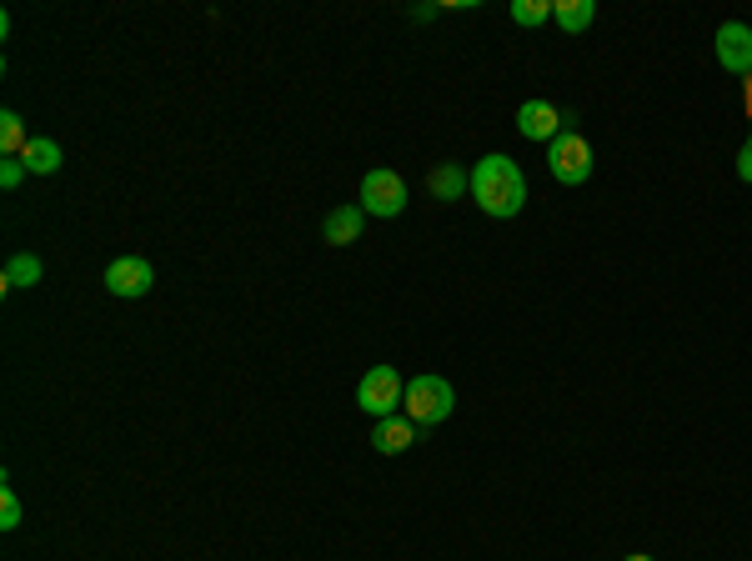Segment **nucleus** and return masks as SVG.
<instances>
[{
  "label": "nucleus",
  "instance_id": "14",
  "mask_svg": "<svg viewBox=\"0 0 752 561\" xmlns=\"http://www.w3.org/2000/svg\"><path fill=\"white\" fill-rule=\"evenodd\" d=\"M0 280H6V291H16V286H36V280H40V260L30 256V250H16V256L6 260V276H0Z\"/></svg>",
  "mask_w": 752,
  "mask_h": 561
},
{
  "label": "nucleus",
  "instance_id": "15",
  "mask_svg": "<svg viewBox=\"0 0 752 561\" xmlns=\"http://www.w3.org/2000/svg\"><path fill=\"white\" fill-rule=\"evenodd\" d=\"M26 146H30L26 120H20L16 110H0V150H6V156H20Z\"/></svg>",
  "mask_w": 752,
  "mask_h": 561
},
{
  "label": "nucleus",
  "instance_id": "11",
  "mask_svg": "<svg viewBox=\"0 0 752 561\" xmlns=\"http://www.w3.org/2000/svg\"><path fill=\"white\" fill-rule=\"evenodd\" d=\"M427 190L437 200H461L471 190V170H461L457 160H441V166L427 176Z\"/></svg>",
  "mask_w": 752,
  "mask_h": 561
},
{
  "label": "nucleus",
  "instance_id": "8",
  "mask_svg": "<svg viewBox=\"0 0 752 561\" xmlns=\"http://www.w3.org/2000/svg\"><path fill=\"white\" fill-rule=\"evenodd\" d=\"M561 126H567V116H561L551 100H521L517 130H521L527 140H541V146H551V140L561 136Z\"/></svg>",
  "mask_w": 752,
  "mask_h": 561
},
{
  "label": "nucleus",
  "instance_id": "10",
  "mask_svg": "<svg viewBox=\"0 0 752 561\" xmlns=\"http://www.w3.org/2000/svg\"><path fill=\"white\" fill-rule=\"evenodd\" d=\"M411 441H417V421H407V416H387L371 426V446H377L381 456H401Z\"/></svg>",
  "mask_w": 752,
  "mask_h": 561
},
{
  "label": "nucleus",
  "instance_id": "7",
  "mask_svg": "<svg viewBox=\"0 0 752 561\" xmlns=\"http://www.w3.org/2000/svg\"><path fill=\"white\" fill-rule=\"evenodd\" d=\"M712 50H717V66L727 70V76H752V26L727 20V26L717 30V40H712Z\"/></svg>",
  "mask_w": 752,
  "mask_h": 561
},
{
  "label": "nucleus",
  "instance_id": "4",
  "mask_svg": "<svg viewBox=\"0 0 752 561\" xmlns=\"http://www.w3.org/2000/svg\"><path fill=\"white\" fill-rule=\"evenodd\" d=\"M547 170L557 186H582V180H592V146L587 136H577V130H561L557 140L547 146Z\"/></svg>",
  "mask_w": 752,
  "mask_h": 561
},
{
  "label": "nucleus",
  "instance_id": "9",
  "mask_svg": "<svg viewBox=\"0 0 752 561\" xmlns=\"http://www.w3.org/2000/svg\"><path fill=\"white\" fill-rule=\"evenodd\" d=\"M361 226H367V210L346 200V206L326 210V220H321V236H326V246H351V240H361Z\"/></svg>",
  "mask_w": 752,
  "mask_h": 561
},
{
  "label": "nucleus",
  "instance_id": "5",
  "mask_svg": "<svg viewBox=\"0 0 752 561\" xmlns=\"http://www.w3.org/2000/svg\"><path fill=\"white\" fill-rule=\"evenodd\" d=\"M367 216H401L407 210V180L397 176V170H367V180H361V200H357Z\"/></svg>",
  "mask_w": 752,
  "mask_h": 561
},
{
  "label": "nucleus",
  "instance_id": "3",
  "mask_svg": "<svg viewBox=\"0 0 752 561\" xmlns=\"http://www.w3.org/2000/svg\"><path fill=\"white\" fill-rule=\"evenodd\" d=\"M401 401H407V381H401V371H397V366H371L367 376H361V386H357V406L367 411V416H377V421L397 416Z\"/></svg>",
  "mask_w": 752,
  "mask_h": 561
},
{
  "label": "nucleus",
  "instance_id": "19",
  "mask_svg": "<svg viewBox=\"0 0 752 561\" xmlns=\"http://www.w3.org/2000/svg\"><path fill=\"white\" fill-rule=\"evenodd\" d=\"M738 176H742V180H748V186H752V136H748V146L738 150Z\"/></svg>",
  "mask_w": 752,
  "mask_h": 561
},
{
  "label": "nucleus",
  "instance_id": "13",
  "mask_svg": "<svg viewBox=\"0 0 752 561\" xmlns=\"http://www.w3.org/2000/svg\"><path fill=\"white\" fill-rule=\"evenodd\" d=\"M20 160H26L30 176H56L60 170V146L50 136H30V146L20 150Z\"/></svg>",
  "mask_w": 752,
  "mask_h": 561
},
{
  "label": "nucleus",
  "instance_id": "20",
  "mask_svg": "<svg viewBox=\"0 0 752 561\" xmlns=\"http://www.w3.org/2000/svg\"><path fill=\"white\" fill-rule=\"evenodd\" d=\"M622 561H652V557H642V551H632V557H622Z\"/></svg>",
  "mask_w": 752,
  "mask_h": 561
},
{
  "label": "nucleus",
  "instance_id": "1",
  "mask_svg": "<svg viewBox=\"0 0 752 561\" xmlns=\"http://www.w3.org/2000/svg\"><path fill=\"white\" fill-rule=\"evenodd\" d=\"M471 200H477L491 220L521 216V206H527V176H521V166L511 156H501V150L481 156L477 166H471Z\"/></svg>",
  "mask_w": 752,
  "mask_h": 561
},
{
  "label": "nucleus",
  "instance_id": "17",
  "mask_svg": "<svg viewBox=\"0 0 752 561\" xmlns=\"http://www.w3.org/2000/svg\"><path fill=\"white\" fill-rule=\"evenodd\" d=\"M20 526V496H16V486H0V531H16Z\"/></svg>",
  "mask_w": 752,
  "mask_h": 561
},
{
  "label": "nucleus",
  "instance_id": "18",
  "mask_svg": "<svg viewBox=\"0 0 752 561\" xmlns=\"http://www.w3.org/2000/svg\"><path fill=\"white\" fill-rule=\"evenodd\" d=\"M26 176H30V170H26V160H20V156H6V166H0V186H6V190H16Z\"/></svg>",
  "mask_w": 752,
  "mask_h": 561
},
{
  "label": "nucleus",
  "instance_id": "6",
  "mask_svg": "<svg viewBox=\"0 0 752 561\" xmlns=\"http://www.w3.org/2000/svg\"><path fill=\"white\" fill-rule=\"evenodd\" d=\"M150 286H156V270H150L146 256H116L106 266V291L120 301H140L150 296Z\"/></svg>",
  "mask_w": 752,
  "mask_h": 561
},
{
  "label": "nucleus",
  "instance_id": "12",
  "mask_svg": "<svg viewBox=\"0 0 752 561\" xmlns=\"http://www.w3.org/2000/svg\"><path fill=\"white\" fill-rule=\"evenodd\" d=\"M551 20H557L567 36H577V30H587L592 20H597V0H551Z\"/></svg>",
  "mask_w": 752,
  "mask_h": 561
},
{
  "label": "nucleus",
  "instance_id": "2",
  "mask_svg": "<svg viewBox=\"0 0 752 561\" xmlns=\"http://www.w3.org/2000/svg\"><path fill=\"white\" fill-rule=\"evenodd\" d=\"M401 411H407V421H417V426H441V421L457 411V391H451L447 376L421 371V376L407 381V401H401Z\"/></svg>",
  "mask_w": 752,
  "mask_h": 561
},
{
  "label": "nucleus",
  "instance_id": "16",
  "mask_svg": "<svg viewBox=\"0 0 752 561\" xmlns=\"http://www.w3.org/2000/svg\"><path fill=\"white\" fill-rule=\"evenodd\" d=\"M511 20L517 26H541V20H551V0H511Z\"/></svg>",
  "mask_w": 752,
  "mask_h": 561
}]
</instances>
